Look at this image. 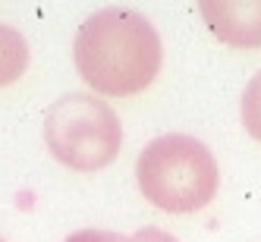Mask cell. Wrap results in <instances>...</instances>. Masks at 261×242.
I'll use <instances>...</instances> for the list:
<instances>
[{
	"mask_svg": "<svg viewBox=\"0 0 261 242\" xmlns=\"http://www.w3.org/2000/svg\"><path fill=\"white\" fill-rule=\"evenodd\" d=\"M72 60L79 76L95 91L129 98L158 79L164 47L158 29L139 10L104 7L79 25Z\"/></svg>",
	"mask_w": 261,
	"mask_h": 242,
	"instance_id": "cell-1",
	"label": "cell"
},
{
	"mask_svg": "<svg viewBox=\"0 0 261 242\" xmlns=\"http://www.w3.org/2000/svg\"><path fill=\"white\" fill-rule=\"evenodd\" d=\"M136 179L139 192L154 208L167 214H192L214 201L220 170L204 142L186 132H170L142 148Z\"/></svg>",
	"mask_w": 261,
	"mask_h": 242,
	"instance_id": "cell-2",
	"label": "cell"
},
{
	"mask_svg": "<svg viewBox=\"0 0 261 242\" xmlns=\"http://www.w3.org/2000/svg\"><path fill=\"white\" fill-rule=\"evenodd\" d=\"M44 145L63 167L95 173L117 160L123 145V123L107 101L69 91L44 114Z\"/></svg>",
	"mask_w": 261,
	"mask_h": 242,
	"instance_id": "cell-3",
	"label": "cell"
},
{
	"mask_svg": "<svg viewBox=\"0 0 261 242\" xmlns=\"http://www.w3.org/2000/svg\"><path fill=\"white\" fill-rule=\"evenodd\" d=\"M198 13L223 44L261 47V0H201Z\"/></svg>",
	"mask_w": 261,
	"mask_h": 242,
	"instance_id": "cell-4",
	"label": "cell"
},
{
	"mask_svg": "<svg viewBox=\"0 0 261 242\" xmlns=\"http://www.w3.org/2000/svg\"><path fill=\"white\" fill-rule=\"evenodd\" d=\"M29 66V41L19 29L0 22V88L13 85Z\"/></svg>",
	"mask_w": 261,
	"mask_h": 242,
	"instance_id": "cell-5",
	"label": "cell"
},
{
	"mask_svg": "<svg viewBox=\"0 0 261 242\" xmlns=\"http://www.w3.org/2000/svg\"><path fill=\"white\" fill-rule=\"evenodd\" d=\"M242 126L255 142H261V69L249 79L246 91H242Z\"/></svg>",
	"mask_w": 261,
	"mask_h": 242,
	"instance_id": "cell-6",
	"label": "cell"
},
{
	"mask_svg": "<svg viewBox=\"0 0 261 242\" xmlns=\"http://www.w3.org/2000/svg\"><path fill=\"white\" fill-rule=\"evenodd\" d=\"M66 242H126L120 233H110V230H79V233H72L66 236Z\"/></svg>",
	"mask_w": 261,
	"mask_h": 242,
	"instance_id": "cell-7",
	"label": "cell"
},
{
	"mask_svg": "<svg viewBox=\"0 0 261 242\" xmlns=\"http://www.w3.org/2000/svg\"><path fill=\"white\" fill-rule=\"evenodd\" d=\"M126 242H179L173 233H167V230H158V227H145L139 233H133Z\"/></svg>",
	"mask_w": 261,
	"mask_h": 242,
	"instance_id": "cell-8",
	"label": "cell"
},
{
	"mask_svg": "<svg viewBox=\"0 0 261 242\" xmlns=\"http://www.w3.org/2000/svg\"><path fill=\"white\" fill-rule=\"evenodd\" d=\"M0 242H4V239H0Z\"/></svg>",
	"mask_w": 261,
	"mask_h": 242,
	"instance_id": "cell-9",
	"label": "cell"
}]
</instances>
